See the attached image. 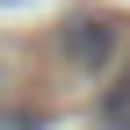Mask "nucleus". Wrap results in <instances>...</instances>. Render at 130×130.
I'll return each mask as SVG.
<instances>
[{
	"instance_id": "obj_1",
	"label": "nucleus",
	"mask_w": 130,
	"mask_h": 130,
	"mask_svg": "<svg viewBox=\"0 0 130 130\" xmlns=\"http://www.w3.org/2000/svg\"><path fill=\"white\" fill-rule=\"evenodd\" d=\"M65 58H72L79 72H101V65L116 58V22H108V14H72V22H65Z\"/></svg>"
},
{
	"instance_id": "obj_2",
	"label": "nucleus",
	"mask_w": 130,
	"mask_h": 130,
	"mask_svg": "<svg viewBox=\"0 0 130 130\" xmlns=\"http://www.w3.org/2000/svg\"><path fill=\"white\" fill-rule=\"evenodd\" d=\"M94 123H101V130H130V65L101 87V101H94Z\"/></svg>"
},
{
	"instance_id": "obj_3",
	"label": "nucleus",
	"mask_w": 130,
	"mask_h": 130,
	"mask_svg": "<svg viewBox=\"0 0 130 130\" xmlns=\"http://www.w3.org/2000/svg\"><path fill=\"white\" fill-rule=\"evenodd\" d=\"M0 130H43L36 108H0Z\"/></svg>"
}]
</instances>
